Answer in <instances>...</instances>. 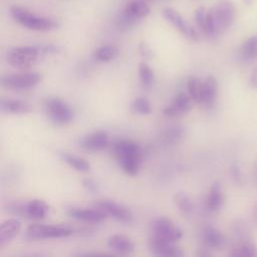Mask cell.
Listing matches in <instances>:
<instances>
[{
    "mask_svg": "<svg viewBox=\"0 0 257 257\" xmlns=\"http://www.w3.org/2000/svg\"><path fill=\"white\" fill-rule=\"evenodd\" d=\"M111 152L124 173L132 176L139 173L143 163V151L138 143L117 140L111 144Z\"/></svg>",
    "mask_w": 257,
    "mask_h": 257,
    "instance_id": "cell-1",
    "label": "cell"
},
{
    "mask_svg": "<svg viewBox=\"0 0 257 257\" xmlns=\"http://www.w3.org/2000/svg\"><path fill=\"white\" fill-rule=\"evenodd\" d=\"M11 15L22 26L36 31H49L57 27V23L47 17L34 14L22 7H11Z\"/></svg>",
    "mask_w": 257,
    "mask_h": 257,
    "instance_id": "cell-2",
    "label": "cell"
},
{
    "mask_svg": "<svg viewBox=\"0 0 257 257\" xmlns=\"http://www.w3.org/2000/svg\"><path fill=\"white\" fill-rule=\"evenodd\" d=\"M48 118L57 125H64L73 119V110L67 102L57 96L48 97L44 102Z\"/></svg>",
    "mask_w": 257,
    "mask_h": 257,
    "instance_id": "cell-3",
    "label": "cell"
},
{
    "mask_svg": "<svg viewBox=\"0 0 257 257\" xmlns=\"http://www.w3.org/2000/svg\"><path fill=\"white\" fill-rule=\"evenodd\" d=\"M72 229L66 225L32 224L26 229V236L30 239L63 238L72 234Z\"/></svg>",
    "mask_w": 257,
    "mask_h": 257,
    "instance_id": "cell-4",
    "label": "cell"
},
{
    "mask_svg": "<svg viewBox=\"0 0 257 257\" xmlns=\"http://www.w3.org/2000/svg\"><path fill=\"white\" fill-rule=\"evenodd\" d=\"M38 50L32 46L13 47L7 52L8 63L19 69L29 68L38 58Z\"/></svg>",
    "mask_w": 257,
    "mask_h": 257,
    "instance_id": "cell-5",
    "label": "cell"
},
{
    "mask_svg": "<svg viewBox=\"0 0 257 257\" xmlns=\"http://www.w3.org/2000/svg\"><path fill=\"white\" fill-rule=\"evenodd\" d=\"M151 232L152 236L173 243L179 241L183 236L181 229L167 217H159L153 220L151 223Z\"/></svg>",
    "mask_w": 257,
    "mask_h": 257,
    "instance_id": "cell-6",
    "label": "cell"
},
{
    "mask_svg": "<svg viewBox=\"0 0 257 257\" xmlns=\"http://www.w3.org/2000/svg\"><path fill=\"white\" fill-rule=\"evenodd\" d=\"M41 80V75L37 72H22L7 74L2 77L1 83L4 87L13 90L29 89L37 85Z\"/></svg>",
    "mask_w": 257,
    "mask_h": 257,
    "instance_id": "cell-7",
    "label": "cell"
},
{
    "mask_svg": "<svg viewBox=\"0 0 257 257\" xmlns=\"http://www.w3.org/2000/svg\"><path fill=\"white\" fill-rule=\"evenodd\" d=\"M218 34L231 26L235 16V7L232 2L222 0L211 9Z\"/></svg>",
    "mask_w": 257,
    "mask_h": 257,
    "instance_id": "cell-8",
    "label": "cell"
},
{
    "mask_svg": "<svg viewBox=\"0 0 257 257\" xmlns=\"http://www.w3.org/2000/svg\"><path fill=\"white\" fill-rule=\"evenodd\" d=\"M95 206L99 207L100 209H102L107 216L113 218L114 220L120 222V223H125V224H130L133 221V214L131 212V210L115 202L112 200H108V199H102L99 200Z\"/></svg>",
    "mask_w": 257,
    "mask_h": 257,
    "instance_id": "cell-9",
    "label": "cell"
},
{
    "mask_svg": "<svg viewBox=\"0 0 257 257\" xmlns=\"http://www.w3.org/2000/svg\"><path fill=\"white\" fill-rule=\"evenodd\" d=\"M164 16L183 35L191 40H198L199 36L195 28L178 11L173 8H165Z\"/></svg>",
    "mask_w": 257,
    "mask_h": 257,
    "instance_id": "cell-10",
    "label": "cell"
},
{
    "mask_svg": "<svg viewBox=\"0 0 257 257\" xmlns=\"http://www.w3.org/2000/svg\"><path fill=\"white\" fill-rule=\"evenodd\" d=\"M67 215L74 220L90 223V224H97L104 221L108 216L106 213L100 209L99 207L95 208H71L67 211Z\"/></svg>",
    "mask_w": 257,
    "mask_h": 257,
    "instance_id": "cell-11",
    "label": "cell"
},
{
    "mask_svg": "<svg viewBox=\"0 0 257 257\" xmlns=\"http://www.w3.org/2000/svg\"><path fill=\"white\" fill-rule=\"evenodd\" d=\"M193 99L185 92H179L171 104L166 106L163 113L168 117H179L186 114L191 108Z\"/></svg>",
    "mask_w": 257,
    "mask_h": 257,
    "instance_id": "cell-12",
    "label": "cell"
},
{
    "mask_svg": "<svg viewBox=\"0 0 257 257\" xmlns=\"http://www.w3.org/2000/svg\"><path fill=\"white\" fill-rule=\"evenodd\" d=\"M80 147L89 152H99L104 150L109 145V139L105 132L95 131L81 138Z\"/></svg>",
    "mask_w": 257,
    "mask_h": 257,
    "instance_id": "cell-13",
    "label": "cell"
},
{
    "mask_svg": "<svg viewBox=\"0 0 257 257\" xmlns=\"http://www.w3.org/2000/svg\"><path fill=\"white\" fill-rule=\"evenodd\" d=\"M148 246L150 251L154 255L158 256H172V257H178L183 256L182 250L175 246L173 242H169L163 239H160L155 236H151L148 242Z\"/></svg>",
    "mask_w": 257,
    "mask_h": 257,
    "instance_id": "cell-14",
    "label": "cell"
},
{
    "mask_svg": "<svg viewBox=\"0 0 257 257\" xmlns=\"http://www.w3.org/2000/svg\"><path fill=\"white\" fill-rule=\"evenodd\" d=\"M195 19L198 27L206 37L213 38L218 35L211 9L207 10L204 7L198 8L195 13Z\"/></svg>",
    "mask_w": 257,
    "mask_h": 257,
    "instance_id": "cell-15",
    "label": "cell"
},
{
    "mask_svg": "<svg viewBox=\"0 0 257 257\" xmlns=\"http://www.w3.org/2000/svg\"><path fill=\"white\" fill-rule=\"evenodd\" d=\"M107 247L118 255H128L134 252L135 244L127 236L114 234L108 237Z\"/></svg>",
    "mask_w": 257,
    "mask_h": 257,
    "instance_id": "cell-16",
    "label": "cell"
},
{
    "mask_svg": "<svg viewBox=\"0 0 257 257\" xmlns=\"http://www.w3.org/2000/svg\"><path fill=\"white\" fill-rule=\"evenodd\" d=\"M49 211V206L45 201L40 199H33L23 206V215L35 220H40L46 217Z\"/></svg>",
    "mask_w": 257,
    "mask_h": 257,
    "instance_id": "cell-17",
    "label": "cell"
},
{
    "mask_svg": "<svg viewBox=\"0 0 257 257\" xmlns=\"http://www.w3.org/2000/svg\"><path fill=\"white\" fill-rule=\"evenodd\" d=\"M218 92V82L217 79L210 75L205 78L202 83V91H201V98L200 102L204 105L213 104Z\"/></svg>",
    "mask_w": 257,
    "mask_h": 257,
    "instance_id": "cell-18",
    "label": "cell"
},
{
    "mask_svg": "<svg viewBox=\"0 0 257 257\" xmlns=\"http://www.w3.org/2000/svg\"><path fill=\"white\" fill-rule=\"evenodd\" d=\"M21 224L16 219H7L0 226V247L10 242L20 231Z\"/></svg>",
    "mask_w": 257,
    "mask_h": 257,
    "instance_id": "cell-19",
    "label": "cell"
},
{
    "mask_svg": "<svg viewBox=\"0 0 257 257\" xmlns=\"http://www.w3.org/2000/svg\"><path fill=\"white\" fill-rule=\"evenodd\" d=\"M122 12L137 22L139 19L147 17L151 12V8L141 0H134L126 4Z\"/></svg>",
    "mask_w": 257,
    "mask_h": 257,
    "instance_id": "cell-20",
    "label": "cell"
},
{
    "mask_svg": "<svg viewBox=\"0 0 257 257\" xmlns=\"http://www.w3.org/2000/svg\"><path fill=\"white\" fill-rule=\"evenodd\" d=\"M202 239L204 244L208 248L217 249L224 245L225 238L223 234L216 228L212 226H207L202 231Z\"/></svg>",
    "mask_w": 257,
    "mask_h": 257,
    "instance_id": "cell-21",
    "label": "cell"
},
{
    "mask_svg": "<svg viewBox=\"0 0 257 257\" xmlns=\"http://www.w3.org/2000/svg\"><path fill=\"white\" fill-rule=\"evenodd\" d=\"M0 105L3 111L11 114H24L31 111L30 104L20 99L3 98Z\"/></svg>",
    "mask_w": 257,
    "mask_h": 257,
    "instance_id": "cell-22",
    "label": "cell"
},
{
    "mask_svg": "<svg viewBox=\"0 0 257 257\" xmlns=\"http://www.w3.org/2000/svg\"><path fill=\"white\" fill-rule=\"evenodd\" d=\"M223 203H224V196H223L222 188H221V185L218 182H216L213 184V186L211 187L207 195L206 206L210 211L216 212L222 208Z\"/></svg>",
    "mask_w": 257,
    "mask_h": 257,
    "instance_id": "cell-23",
    "label": "cell"
},
{
    "mask_svg": "<svg viewBox=\"0 0 257 257\" xmlns=\"http://www.w3.org/2000/svg\"><path fill=\"white\" fill-rule=\"evenodd\" d=\"M185 138V130L180 125H173L165 128L160 136L161 141L166 145H178Z\"/></svg>",
    "mask_w": 257,
    "mask_h": 257,
    "instance_id": "cell-24",
    "label": "cell"
},
{
    "mask_svg": "<svg viewBox=\"0 0 257 257\" xmlns=\"http://www.w3.org/2000/svg\"><path fill=\"white\" fill-rule=\"evenodd\" d=\"M62 159L67 165H69L71 168H73L74 170H76L78 172L86 173L90 170L89 163L81 157L64 153V154H62Z\"/></svg>",
    "mask_w": 257,
    "mask_h": 257,
    "instance_id": "cell-25",
    "label": "cell"
},
{
    "mask_svg": "<svg viewBox=\"0 0 257 257\" xmlns=\"http://www.w3.org/2000/svg\"><path fill=\"white\" fill-rule=\"evenodd\" d=\"M118 55V49L114 45H102L94 51V58L101 62L113 60Z\"/></svg>",
    "mask_w": 257,
    "mask_h": 257,
    "instance_id": "cell-26",
    "label": "cell"
},
{
    "mask_svg": "<svg viewBox=\"0 0 257 257\" xmlns=\"http://www.w3.org/2000/svg\"><path fill=\"white\" fill-rule=\"evenodd\" d=\"M242 58L246 60L253 59L257 56V34L246 39L240 48Z\"/></svg>",
    "mask_w": 257,
    "mask_h": 257,
    "instance_id": "cell-27",
    "label": "cell"
},
{
    "mask_svg": "<svg viewBox=\"0 0 257 257\" xmlns=\"http://www.w3.org/2000/svg\"><path fill=\"white\" fill-rule=\"evenodd\" d=\"M139 78L142 85L146 88L151 87L155 82V74L153 69L144 62L139 65Z\"/></svg>",
    "mask_w": 257,
    "mask_h": 257,
    "instance_id": "cell-28",
    "label": "cell"
},
{
    "mask_svg": "<svg viewBox=\"0 0 257 257\" xmlns=\"http://www.w3.org/2000/svg\"><path fill=\"white\" fill-rule=\"evenodd\" d=\"M230 255L235 257H255L257 256V248L253 243L244 242L234 248Z\"/></svg>",
    "mask_w": 257,
    "mask_h": 257,
    "instance_id": "cell-29",
    "label": "cell"
},
{
    "mask_svg": "<svg viewBox=\"0 0 257 257\" xmlns=\"http://www.w3.org/2000/svg\"><path fill=\"white\" fill-rule=\"evenodd\" d=\"M202 83L201 79L197 76H190L188 79V92L190 97L193 99V101L200 102L201 98V91H202Z\"/></svg>",
    "mask_w": 257,
    "mask_h": 257,
    "instance_id": "cell-30",
    "label": "cell"
},
{
    "mask_svg": "<svg viewBox=\"0 0 257 257\" xmlns=\"http://www.w3.org/2000/svg\"><path fill=\"white\" fill-rule=\"evenodd\" d=\"M174 202L179 208V210L184 214V215H190L193 211V204L189 196L185 193H177L174 196Z\"/></svg>",
    "mask_w": 257,
    "mask_h": 257,
    "instance_id": "cell-31",
    "label": "cell"
},
{
    "mask_svg": "<svg viewBox=\"0 0 257 257\" xmlns=\"http://www.w3.org/2000/svg\"><path fill=\"white\" fill-rule=\"evenodd\" d=\"M132 107L134 109V111H136L137 113L140 114H150L152 111V106L150 101L145 98V97H137L133 103H132Z\"/></svg>",
    "mask_w": 257,
    "mask_h": 257,
    "instance_id": "cell-32",
    "label": "cell"
},
{
    "mask_svg": "<svg viewBox=\"0 0 257 257\" xmlns=\"http://www.w3.org/2000/svg\"><path fill=\"white\" fill-rule=\"evenodd\" d=\"M230 174L233 181L238 185H243L244 183V176L240 166L237 163H233L230 167Z\"/></svg>",
    "mask_w": 257,
    "mask_h": 257,
    "instance_id": "cell-33",
    "label": "cell"
},
{
    "mask_svg": "<svg viewBox=\"0 0 257 257\" xmlns=\"http://www.w3.org/2000/svg\"><path fill=\"white\" fill-rule=\"evenodd\" d=\"M82 185L84 187V189L90 193H96L98 191V185L92 180V179H89V178H85L83 181H82Z\"/></svg>",
    "mask_w": 257,
    "mask_h": 257,
    "instance_id": "cell-34",
    "label": "cell"
},
{
    "mask_svg": "<svg viewBox=\"0 0 257 257\" xmlns=\"http://www.w3.org/2000/svg\"><path fill=\"white\" fill-rule=\"evenodd\" d=\"M139 51H140V54L147 58V59H150L153 57V51L152 49L150 48V46L146 43V42H142L139 46Z\"/></svg>",
    "mask_w": 257,
    "mask_h": 257,
    "instance_id": "cell-35",
    "label": "cell"
},
{
    "mask_svg": "<svg viewBox=\"0 0 257 257\" xmlns=\"http://www.w3.org/2000/svg\"><path fill=\"white\" fill-rule=\"evenodd\" d=\"M249 82H250V85L252 87L257 88V67L252 70V73H251L250 78H249Z\"/></svg>",
    "mask_w": 257,
    "mask_h": 257,
    "instance_id": "cell-36",
    "label": "cell"
},
{
    "mask_svg": "<svg viewBox=\"0 0 257 257\" xmlns=\"http://www.w3.org/2000/svg\"><path fill=\"white\" fill-rule=\"evenodd\" d=\"M254 216H255V219L257 222V204L255 205V208H254Z\"/></svg>",
    "mask_w": 257,
    "mask_h": 257,
    "instance_id": "cell-37",
    "label": "cell"
}]
</instances>
